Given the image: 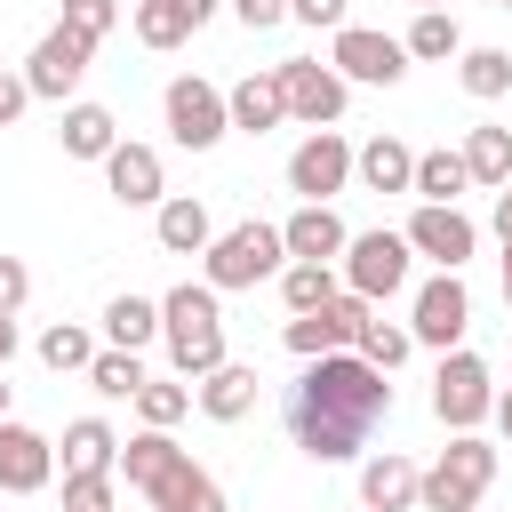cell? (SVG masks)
<instances>
[{
	"label": "cell",
	"instance_id": "obj_1",
	"mask_svg": "<svg viewBox=\"0 0 512 512\" xmlns=\"http://www.w3.org/2000/svg\"><path fill=\"white\" fill-rule=\"evenodd\" d=\"M392 416V376L376 360H360L352 344L344 352H320L304 360V376L288 384V432L312 464H344L360 456V440Z\"/></svg>",
	"mask_w": 512,
	"mask_h": 512
},
{
	"label": "cell",
	"instance_id": "obj_2",
	"mask_svg": "<svg viewBox=\"0 0 512 512\" xmlns=\"http://www.w3.org/2000/svg\"><path fill=\"white\" fill-rule=\"evenodd\" d=\"M160 344H168V368L192 384V376H208L216 360H232L224 352V304H216V288L200 280H184V288H168L160 296Z\"/></svg>",
	"mask_w": 512,
	"mask_h": 512
},
{
	"label": "cell",
	"instance_id": "obj_3",
	"mask_svg": "<svg viewBox=\"0 0 512 512\" xmlns=\"http://www.w3.org/2000/svg\"><path fill=\"white\" fill-rule=\"evenodd\" d=\"M488 480H496V448H488L480 432H456V440L440 448V464L416 472V504H424V512H472V504L488 496Z\"/></svg>",
	"mask_w": 512,
	"mask_h": 512
},
{
	"label": "cell",
	"instance_id": "obj_4",
	"mask_svg": "<svg viewBox=\"0 0 512 512\" xmlns=\"http://www.w3.org/2000/svg\"><path fill=\"white\" fill-rule=\"evenodd\" d=\"M280 264H288L280 224H232V232H216V240L200 248V272H208L216 296H224V288H256V280H272Z\"/></svg>",
	"mask_w": 512,
	"mask_h": 512
},
{
	"label": "cell",
	"instance_id": "obj_5",
	"mask_svg": "<svg viewBox=\"0 0 512 512\" xmlns=\"http://www.w3.org/2000/svg\"><path fill=\"white\" fill-rule=\"evenodd\" d=\"M496 408V376H488V360L480 352H440V376H432V416L448 424V432H472L480 416Z\"/></svg>",
	"mask_w": 512,
	"mask_h": 512
},
{
	"label": "cell",
	"instance_id": "obj_6",
	"mask_svg": "<svg viewBox=\"0 0 512 512\" xmlns=\"http://www.w3.org/2000/svg\"><path fill=\"white\" fill-rule=\"evenodd\" d=\"M280 72V96H288V120H304V128H336L344 120V104H352V80L336 72V64H312V56H288V64H272Z\"/></svg>",
	"mask_w": 512,
	"mask_h": 512
},
{
	"label": "cell",
	"instance_id": "obj_7",
	"mask_svg": "<svg viewBox=\"0 0 512 512\" xmlns=\"http://www.w3.org/2000/svg\"><path fill=\"white\" fill-rule=\"evenodd\" d=\"M408 240L400 232H352L344 240V288L352 296H368V304H384V296H400L408 288Z\"/></svg>",
	"mask_w": 512,
	"mask_h": 512
},
{
	"label": "cell",
	"instance_id": "obj_8",
	"mask_svg": "<svg viewBox=\"0 0 512 512\" xmlns=\"http://www.w3.org/2000/svg\"><path fill=\"white\" fill-rule=\"evenodd\" d=\"M328 64H336L344 80H360V88H392V80L408 72V48H400L392 32H368V24H336V32H328Z\"/></svg>",
	"mask_w": 512,
	"mask_h": 512
},
{
	"label": "cell",
	"instance_id": "obj_9",
	"mask_svg": "<svg viewBox=\"0 0 512 512\" xmlns=\"http://www.w3.org/2000/svg\"><path fill=\"white\" fill-rule=\"evenodd\" d=\"M88 56H96V40H88V32H72V24L40 32V48L24 56V88H32V96H48V104H64V96L88 80Z\"/></svg>",
	"mask_w": 512,
	"mask_h": 512
},
{
	"label": "cell",
	"instance_id": "obj_10",
	"mask_svg": "<svg viewBox=\"0 0 512 512\" xmlns=\"http://www.w3.org/2000/svg\"><path fill=\"white\" fill-rule=\"evenodd\" d=\"M224 128H232V112H224V88H208L200 72L168 80V136H176L184 152H216V144H224Z\"/></svg>",
	"mask_w": 512,
	"mask_h": 512
},
{
	"label": "cell",
	"instance_id": "obj_11",
	"mask_svg": "<svg viewBox=\"0 0 512 512\" xmlns=\"http://www.w3.org/2000/svg\"><path fill=\"white\" fill-rule=\"evenodd\" d=\"M400 240H408L416 256H432L440 272H464V256L480 248V224H472L456 200H424V208L408 216V232H400Z\"/></svg>",
	"mask_w": 512,
	"mask_h": 512
},
{
	"label": "cell",
	"instance_id": "obj_12",
	"mask_svg": "<svg viewBox=\"0 0 512 512\" xmlns=\"http://www.w3.org/2000/svg\"><path fill=\"white\" fill-rule=\"evenodd\" d=\"M368 312H376V304L344 288V296H328L320 312H288V328H280V336H288V352H296V360H320V352H344V344L360 336V320H368Z\"/></svg>",
	"mask_w": 512,
	"mask_h": 512
},
{
	"label": "cell",
	"instance_id": "obj_13",
	"mask_svg": "<svg viewBox=\"0 0 512 512\" xmlns=\"http://www.w3.org/2000/svg\"><path fill=\"white\" fill-rule=\"evenodd\" d=\"M464 328H472V296H464V280H456V272L424 280V288H416V312H408V336L432 344V352H456Z\"/></svg>",
	"mask_w": 512,
	"mask_h": 512
},
{
	"label": "cell",
	"instance_id": "obj_14",
	"mask_svg": "<svg viewBox=\"0 0 512 512\" xmlns=\"http://www.w3.org/2000/svg\"><path fill=\"white\" fill-rule=\"evenodd\" d=\"M352 184V144L336 136V128H312L296 152H288V192H304V200H336Z\"/></svg>",
	"mask_w": 512,
	"mask_h": 512
},
{
	"label": "cell",
	"instance_id": "obj_15",
	"mask_svg": "<svg viewBox=\"0 0 512 512\" xmlns=\"http://www.w3.org/2000/svg\"><path fill=\"white\" fill-rule=\"evenodd\" d=\"M48 480H56V440L0 416V496H40Z\"/></svg>",
	"mask_w": 512,
	"mask_h": 512
},
{
	"label": "cell",
	"instance_id": "obj_16",
	"mask_svg": "<svg viewBox=\"0 0 512 512\" xmlns=\"http://www.w3.org/2000/svg\"><path fill=\"white\" fill-rule=\"evenodd\" d=\"M104 184L120 208H160L168 200V176H160V152L152 144H112L104 152Z\"/></svg>",
	"mask_w": 512,
	"mask_h": 512
},
{
	"label": "cell",
	"instance_id": "obj_17",
	"mask_svg": "<svg viewBox=\"0 0 512 512\" xmlns=\"http://www.w3.org/2000/svg\"><path fill=\"white\" fill-rule=\"evenodd\" d=\"M256 392H264V376H256L248 360H216L208 376H192V400H200V416H216V424L256 416Z\"/></svg>",
	"mask_w": 512,
	"mask_h": 512
},
{
	"label": "cell",
	"instance_id": "obj_18",
	"mask_svg": "<svg viewBox=\"0 0 512 512\" xmlns=\"http://www.w3.org/2000/svg\"><path fill=\"white\" fill-rule=\"evenodd\" d=\"M344 240H352V232H344V216H336L328 200H304V208L280 224V248H288V256H304V264H336V256H344Z\"/></svg>",
	"mask_w": 512,
	"mask_h": 512
},
{
	"label": "cell",
	"instance_id": "obj_19",
	"mask_svg": "<svg viewBox=\"0 0 512 512\" xmlns=\"http://www.w3.org/2000/svg\"><path fill=\"white\" fill-rule=\"evenodd\" d=\"M176 464H184V448H176V432H160V424H144L136 440H120V464H112V472H120L128 488H144V496H152V488H160V480H168Z\"/></svg>",
	"mask_w": 512,
	"mask_h": 512
},
{
	"label": "cell",
	"instance_id": "obj_20",
	"mask_svg": "<svg viewBox=\"0 0 512 512\" xmlns=\"http://www.w3.org/2000/svg\"><path fill=\"white\" fill-rule=\"evenodd\" d=\"M208 16H216V0H136V40L144 48H184Z\"/></svg>",
	"mask_w": 512,
	"mask_h": 512
},
{
	"label": "cell",
	"instance_id": "obj_21",
	"mask_svg": "<svg viewBox=\"0 0 512 512\" xmlns=\"http://www.w3.org/2000/svg\"><path fill=\"white\" fill-rule=\"evenodd\" d=\"M224 112H232V128H248V136H264V128H280L288 120V96H280V72H248L232 96H224Z\"/></svg>",
	"mask_w": 512,
	"mask_h": 512
},
{
	"label": "cell",
	"instance_id": "obj_22",
	"mask_svg": "<svg viewBox=\"0 0 512 512\" xmlns=\"http://www.w3.org/2000/svg\"><path fill=\"white\" fill-rule=\"evenodd\" d=\"M152 232H160V248H168V256H200V248L216 240V224H208V208H200L192 192H168V200H160V216H152Z\"/></svg>",
	"mask_w": 512,
	"mask_h": 512
},
{
	"label": "cell",
	"instance_id": "obj_23",
	"mask_svg": "<svg viewBox=\"0 0 512 512\" xmlns=\"http://www.w3.org/2000/svg\"><path fill=\"white\" fill-rule=\"evenodd\" d=\"M360 504H368V512H408V504H416V464L392 456V448L368 456V464H360Z\"/></svg>",
	"mask_w": 512,
	"mask_h": 512
},
{
	"label": "cell",
	"instance_id": "obj_24",
	"mask_svg": "<svg viewBox=\"0 0 512 512\" xmlns=\"http://www.w3.org/2000/svg\"><path fill=\"white\" fill-rule=\"evenodd\" d=\"M352 176H360L368 192H408V176H416V152H408L400 136H368V144L352 152Z\"/></svg>",
	"mask_w": 512,
	"mask_h": 512
},
{
	"label": "cell",
	"instance_id": "obj_25",
	"mask_svg": "<svg viewBox=\"0 0 512 512\" xmlns=\"http://www.w3.org/2000/svg\"><path fill=\"white\" fill-rule=\"evenodd\" d=\"M120 464V432L104 416H72L64 424V472H112Z\"/></svg>",
	"mask_w": 512,
	"mask_h": 512
},
{
	"label": "cell",
	"instance_id": "obj_26",
	"mask_svg": "<svg viewBox=\"0 0 512 512\" xmlns=\"http://www.w3.org/2000/svg\"><path fill=\"white\" fill-rule=\"evenodd\" d=\"M56 136H64L72 160H104V152L120 144V120H112L104 104H64V128H56Z\"/></svg>",
	"mask_w": 512,
	"mask_h": 512
},
{
	"label": "cell",
	"instance_id": "obj_27",
	"mask_svg": "<svg viewBox=\"0 0 512 512\" xmlns=\"http://www.w3.org/2000/svg\"><path fill=\"white\" fill-rule=\"evenodd\" d=\"M152 512H224V488H216V480H208V472L184 456V464H176V472L152 488Z\"/></svg>",
	"mask_w": 512,
	"mask_h": 512
},
{
	"label": "cell",
	"instance_id": "obj_28",
	"mask_svg": "<svg viewBox=\"0 0 512 512\" xmlns=\"http://www.w3.org/2000/svg\"><path fill=\"white\" fill-rule=\"evenodd\" d=\"M408 56H424V64H448L456 48H464V24H456V8H416V24H408V40H400Z\"/></svg>",
	"mask_w": 512,
	"mask_h": 512
},
{
	"label": "cell",
	"instance_id": "obj_29",
	"mask_svg": "<svg viewBox=\"0 0 512 512\" xmlns=\"http://www.w3.org/2000/svg\"><path fill=\"white\" fill-rule=\"evenodd\" d=\"M456 80H464V96L496 104V96H512V56L504 48H456Z\"/></svg>",
	"mask_w": 512,
	"mask_h": 512
},
{
	"label": "cell",
	"instance_id": "obj_30",
	"mask_svg": "<svg viewBox=\"0 0 512 512\" xmlns=\"http://www.w3.org/2000/svg\"><path fill=\"white\" fill-rule=\"evenodd\" d=\"M408 192L416 200H456V192H472V168H464V152H416V176H408Z\"/></svg>",
	"mask_w": 512,
	"mask_h": 512
},
{
	"label": "cell",
	"instance_id": "obj_31",
	"mask_svg": "<svg viewBox=\"0 0 512 512\" xmlns=\"http://www.w3.org/2000/svg\"><path fill=\"white\" fill-rule=\"evenodd\" d=\"M104 336H112L120 352H144V344L160 336V304H152V296H112V304H104Z\"/></svg>",
	"mask_w": 512,
	"mask_h": 512
},
{
	"label": "cell",
	"instance_id": "obj_32",
	"mask_svg": "<svg viewBox=\"0 0 512 512\" xmlns=\"http://www.w3.org/2000/svg\"><path fill=\"white\" fill-rule=\"evenodd\" d=\"M328 296H344L328 264H304V256H288V264H280V304H288V312H320Z\"/></svg>",
	"mask_w": 512,
	"mask_h": 512
},
{
	"label": "cell",
	"instance_id": "obj_33",
	"mask_svg": "<svg viewBox=\"0 0 512 512\" xmlns=\"http://www.w3.org/2000/svg\"><path fill=\"white\" fill-rule=\"evenodd\" d=\"M464 168H472V184H504L512 176V128H464Z\"/></svg>",
	"mask_w": 512,
	"mask_h": 512
},
{
	"label": "cell",
	"instance_id": "obj_34",
	"mask_svg": "<svg viewBox=\"0 0 512 512\" xmlns=\"http://www.w3.org/2000/svg\"><path fill=\"white\" fill-rule=\"evenodd\" d=\"M40 360H48V368H56V376H72V368H80V376H88V360H96V336H88V328H80V320H56V328H48V336H40Z\"/></svg>",
	"mask_w": 512,
	"mask_h": 512
},
{
	"label": "cell",
	"instance_id": "obj_35",
	"mask_svg": "<svg viewBox=\"0 0 512 512\" xmlns=\"http://www.w3.org/2000/svg\"><path fill=\"white\" fill-rule=\"evenodd\" d=\"M352 352H360V360H376V368H384V376H392V368H400V360H408V352H416V336H408V328H392V320H376V312H368V320H360V336H352Z\"/></svg>",
	"mask_w": 512,
	"mask_h": 512
},
{
	"label": "cell",
	"instance_id": "obj_36",
	"mask_svg": "<svg viewBox=\"0 0 512 512\" xmlns=\"http://www.w3.org/2000/svg\"><path fill=\"white\" fill-rule=\"evenodd\" d=\"M88 384H96L104 400H136V384H144V360H136V352H120V344H104V352L88 360Z\"/></svg>",
	"mask_w": 512,
	"mask_h": 512
},
{
	"label": "cell",
	"instance_id": "obj_37",
	"mask_svg": "<svg viewBox=\"0 0 512 512\" xmlns=\"http://www.w3.org/2000/svg\"><path fill=\"white\" fill-rule=\"evenodd\" d=\"M136 416L160 424V432H176V424L192 416V384H160V376H144V384H136Z\"/></svg>",
	"mask_w": 512,
	"mask_h": 512
},
{
	"label": "cell",
	"instance_id": "obj_38",
	"mask_svg": "<svg viewBox=\"0 0 512 512\" xmlns=\"http://www.w3.org/2000/svg\"><path fill=\"white\" fill-rule=\"evenodd\" d=\"M64 512H112V472H64Z\"/></svg>",
	"mask_w": 512,
	"mask_h": 512
},
{
	"label": "cell",
	"instance_id": "obj_39",
	"mask_svg": "<svg viewBox=\"0 0 512 512\" xmlns=\"http://www.w3.org/2000/svg\"><path fill=\"white\" fill-rule=\"evenodd\" d=\"M64 24L88 32V40H104V32L120 24V0H64Z\"/></svg>",
	"mask_w": 512,
	"mask_h": 512
},
{
	"label": "cell",
	"instance_id": "obj_40",
	"mask_svg": "<svg viewBox=\"0 0 512 512\" xmlns=\"http://www.w3.org/2000/svg\"><path fill=\"white\" fill-rule=\"evenodd\" d=\"M344 8H352V0H288V16H296V24H312V32H336V24H352Z\"/></svg>",
	"mask_w": 512,
	"mask_h": 512
},
{
	"label": "cell",
	"instance_id": "obj_41",
	"mask_svg": "<svg viewBox=\"0 0 512 512\" xmlns=\"http://www.w3.org/2000/svg\"><path fill=\"white\" fill-rule=\"evenodd\" d=\"M24 296H32V272H24V256H0V312H24Z\"/></svg>",
	"mask_w": 512,
	"mask_h": 512
},
{
	"label": "cell",
	"instance_id": "obj_42",
	"mask_svg": "<svg viewBox=\"0 0 512 512\" xmlns=\"http://www.w3.org/2000/svg\"><path fill=\"white\" fill-rule=\"evenodd\" d=\"M232 16L248 32H272V24H288V0H232Z\"/></svg>",
	"mask_w": 512,
	"mask_h": 512
},
{
	"label": "cell",
	"instance_id": "obj_43",
	"mask_svg": "<svg viewBox=\"0 0 512 512\" xmlns=\"http://www.w3.org/2000/svg\"><path fill=\"white\" fill-rule=\"evenodd\" d=\"M24 104H32L24 72H0V128H16V120H24Z\"/></svg>",
	"mask_w": 512,
	"mask_h": 512
},
{
	"label": "cell",
	"instance_id": "obj_44",
	"mask_svg": "<svg viewBox=\"0 0 512 512\" xmlns=\"http://www.w3.org/2000/svg\"><path fill=\"white\" fill-rule=\"evenodd\" d=\"M496 232H512V176L496 184Z\"/></svg>",
	"mask_w": 512,
	"mask_h": 512
},
{
	"label": "cell",
	"instance_id": "obj_45",
	"mask_svg": "<svg viewBox=\"0 0 512 512\" xmlns=\"http://www.w3.org/2000/svg\"><path fill=\"white\" fill-rule=\"evenodd\" d=\"M16 360V312H0V368Z\"/></svg>",
	"mask_w": 512,
	"mask_h": 512
},
{
	"label": "cell",
	"instance_id": "obj_46",
	"mask_svg": "<svg viewBox=\"0 0 512 512\" xmlns=\"http://www.w3.org/2000/svg\"><path fill=\"white\" fill-rule=\"evenodd\" d=\"M488 416H496V432L512 440V392H496V408H488Z\"/></svg>",
	"mask_w": 512,
	"mask_h": 512
},
{
	"label": "cell",
	"instance_id": "obj_47",
	"mask_svg": "<svg viewBox=\"0 0 512 512\" xmlns=\"http://www.w3.org/2000/svg\"><path fill=\"white\" fill-rule=\"evenodd\" d=\"M504 304H512V232H504Z\"/></svg>",
	"mask_w": 512,
	"mask_h": 512
},
{
	"label": "cell",
	"instance_id": "obj_48",
	"mask_svg": "<svg viewBox=\"0 0 512 512\" xmlns=\"http://www.w3.org/2000/svg\"><path fill=\"white\" fill-rule=\"evenodd\" d=\"M0 416H8V368H0Z\"/></svg>",
	"mask_w": 512,
	"mask_h": 512
},
{
	"label": "cell",
	"instance_id": "obj_49",
	"mask_svg": "<svg viewBox=\"0 0 512 512\" xmlns=\"http://www.w3.org/2000/svg\"><path fill=\"white\" fill-rule=\"evenodd\" d=\"M408 8H456V0H408Z\"/></svg>",
	"mask_w": 512,
	"mask_h": 512
},
{
	"label": "cell",
	"instance_id": "obj_50",
	"mask_svg": "<svg viewBox=\"0 0 512 512\" xmlns=\"http://www.w3.org/2000/svg\"><path fill=\"white\" fill-rule=\"evenodd\" d=\"M496 8H512V0H496Z\"/></svg>",
	"mask_w": 512,
	"mask_h": 512
},
{
	"label": "cell",
	"instance_id": "obj_51",
	"mask_svg": "<svg viewBox=\"0 0 512 512\" xmlns=\"http://www.w3.org/2000/svg\"><path fill=\"white\" fill-rule=\"evenodd\" d=\"M360 512H368V504H360Z\"/></svg>",
	"mask_w": 512,
	"mask_h": 512
},
{
	"label": "cell",
	"instance_id": "obj_52",
	"mask_svg": "<svg viewBox=\"0 0 512 512\" xmlns=\"http://www.w3.org/2000/svg\"><path fill=\"white\" fill-rule=\"evenodd\" d=\"M472 512H480V504H472Z\"/></svg>",
	"mask_w": 512,
	"mask_h": 512
}]
</instances>
